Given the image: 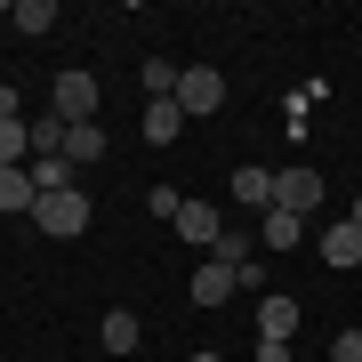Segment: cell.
<instances>
[{
    "label": "cell",
    "instance_id": "obj_1",
    "mask_svg": "<svg viewBox=\"0 0 362 362\" xmlns=\"http://www.w3.org/2000/svg\"><path fill=\"white\" fill-rule=\"evenodd\" d=\"M49 113L73 121V129H81V121H97V113H105V81H97L89 65H65V73L49 81Z\"/></svg>",
    "mask_w": 362,
    "mask_h": 362
},
{
    "label": "cell",
    "instance_id": "obj_2",
    "mask_svg": "<svg viewBox=\"0 0 362 362\" xmlns=\"http://www.w3.org/2000/svg\"><path fill=\"white\" fill-rule=\"evenodd\" d=\"M33 218H40V233H49V242H73V233H89V218H97V209H89V194L73 185V194L33 202Z\"/></svg>",
    "mask_w": 362,
    "mask_h": 362
},
{
    "label": "cell",
    "instance_id": "obj_3",
    "mask_svg": "<svg viewBox=\"0 0 362 362\" xmlns=\"http://www.w3.org/2000/svg\"><path fill=\"white\" fill-rule=\"evenodd\" d=\"M274 209H290V218H314V209H322V169H306V161L274 169Z\"/></svg>",
    "mask_w": 362,
    "mask_h": 362
},
{
    "label": "cell",
    "instance_id": "obj_4",
    "mask_svg": "<svg viewBox=\"0 0 362 362\" xmlns=\"http://www.w3.org/2000/svg\"><path fill=\"white\" fill-rule=\"evenodd\" d=\"M218 105H226V73H218V65H185V73H177V113H185V121L218 113Z\"/></svg>",
    "mask_w": 362,
    "mask_h": 362
},
{
    "label": "cell",
    "instance_id": "obj_5",
    "mask_svg": "<svg viewBox=\"0 0 362 362\" xmlns=\"http://www.w3.org/2000/svg\"><path fill=\"white\" fill-rule=\"evenodd\" d=\"M314 250H322V266L354 274V266H362V218H330V226H322V242H314Z\"/></svg>",
    "mask_w": 362,
    "mask_h": 362
},
{
    "label": "cell",
    "instance_id": "obj_6",
    "mask_svg": "<svg viewBox=\"0 0 362 362\" xmlns=\"http://www.w3.org/2000/svg\"><path fill=\"white\" fill-rule=\"evenodd\" d=\"M185 290H194V306H226V298L242 290V274H233V266H218V258H202V266H194V282H185Z\"/></svg>",
    "mask_w": 362,
    "mask_h": 362
},
{
    "label": "cell",
    "instance_id": "obj_7",
    "mask_svg": "<svg viewBox=\"0 0 362 362\" xmlns=\"http://www.w3.org/2000/svg\"><path fill=\"white\" fill-rule=\"evenodd\" d=\"M25 177H33V202H49V194H73V177H81V169H73L65 153H33Z\"/></svg>",
    "mask_w": 362,
    "mask_h": 362
},
{
    "label": "cell",
    "instance_id": "obj_8",
    "mask_svg": "<svg viewBox=\"0 0 362 362\" xmlns=\"http://www.w3.org/2000/svg\"><path fill=\"white\" fill-rule=\"evenodd\" d=\"M258 338H298V298L258 290Z\"/></svg>",
    "mask_w": 362,
    "mask_h": 362
},
{
    "label": "cell",
    "instance_id": "obj_9",
    "mask_svg": "<svg viewBox=\"0 0 362 362\" xmlns=\"http://www.w3.org/2000/svg\"><path fill=\"white\" fill-rule=\"evenodd\" d=\"M233 202H242V209H258V218H266V209H274V169L242 161V169H233Z\"/></svg>",
    "mask_w": 362,
    "mask_h": 362
},
{
    "label": "cell",
    "instance_id": "obj_10",
    "mask_svg": "<svg viewBox=\"0 0 362 362\" xmlns=\"http://www.w3.org/2000/svg\"><path fill=\"white\" fill-rule=\"evenodd\" d=\"M177 233H185V242H194V250H218L226 218H218V209H209V202H185V209H177Z\"/></svg>",
    "mask_w": 362,
    "mask_h": 362
},
{
    "label": "cell",
    "instance_id": "obj_11",
    "mask_svg": "<svg viewBox=\"0 0 362 362\" xmlns=\"http://www.w3.org/2000/svg\"><path fill=\"white\" fill-rule=\"evenodd\" d=\"M97 338H105V354H137V346H145V322H137L129 306H113V314H105V330H97Z\"/></svg>",
    "mask_w": 362,
    "mask_h": 362
},
{
    "label": "cell",
    "instance_id": "obj_12",
    "mask_svg": "<svg viewBox=\"0 0 362 362\" xmlns=\"http://www.w3.org/2000/svg\"><path fill=\"white\" fill-rule=\"evenodd\" d=\"M298 233H306V218H290V209H266V218H258V250H298Z\"/></svg>",
    "mask_w": 362,
    "mask_h": 362
},
{
    "label": "cell",
    "instance_id": "obj_13",
    "mask_svg": "<svg viewBox=\"0 0 362 362\" xmlns=\"http://www.w3.org/2000/svg\"><path fill=\"white\" fill-rule=\"evenodd\" d=\"M185 129V113H177V97H161V105H145V145H177Z\"/></svg>",
    "mask_w": 362,
    "mask_h": 362
},
{
    "label": "cell",
    "instance_id": "obj_14",
    "mask_svg": "<svg viewBox=\"0 0 362 362\" xmlns=\"http://www.w3.org/2000/svg\"><path fill=\"white\" fill-rule=\"evenodd\" d=\"M250 250H258V226H226V233H218V250H209V258L242 274V266H250Z\"/></svg>",
    "mask_w": 362,
    "mask_h": 362
},
{
    "label": "cell",
    "instance_id": "obj_15",
    "mask_svg": "<svg viewBox=\"0 0 362 362\" xmlns=\"http://www.w3.org/2000/svg\"><path fill=\"white\" fill-rule=\"evenodd\" d=\"M65 161H73V169H89V161H105V121H81V129L65 137Z\"/></svg>",
    "mask_w": 362,
    "mask_h": 362
},
{
    "label": "cell",
    "instance_id": "obj_16",
    "mask_svg": "<svg viewBox=\"0 0 362 362\" xmlns=\"http://www.w3.org/2000/svg\"><path fill=\"white\" fill-rule=\"evenodd\" d=\"M25 129H33V153H65V137H73V121H57L49 105H40V113L25 121Z\"/></svg>",
    "mask_w": 362,
    "mask_h": 362
},
{
    "label": "cell",
    "instance_id": "obj_17",
    "mask_svg": "<svg viewBox=\"0 0 362 362\" xmlns=\"http://www.w3.org/2000/svg\"><path fill=\"white\" fill-rule=\"evenodd\" d=\"M8 25H16V33H33V40H40V33H57V0H16Z\"/></svg>",
    "mask_w": 362,
    "mask_h": 362
},
{
    "label": "cell",
    "instance_id": "obj_18",
    "mask_svg": "<svg viewBox=\"0 0 362 362\" xmlns=\"http://www.w3.org/2000/svg\"><path fill=\"white\" fill-rule=\"evenodd\" d=\"M0 161H8V169H33V129H25V121H0Z\"/></svg>",
    "mask_w": 362,
    "mask_h": 362
},
{
    "label": "cell",
    "instance_id": "obj_19",
    "mask_svg": "<svg viewBox=\"0 0 362 362\" xmlns=\"http://www.w3.org/2000/svg\"><path fill=\"white\" fill-rule=\"evenodd\" d=\"M137 81H145V105L177 97V73H169V57H145V65H137Z\"/></svg>",
    "mask_w": 362,
    "mask_h": 362
},
{
    "label": "cell",
    "instance_id": "obj_20",
    "mask_svg": "<svg viewBox=\"0 0 362 362\" xmlns=\"http://www.w3.org/2000/svg\"><path fill=\"white\" fill-rule=\"evenodd\" d=\"M0 209H25V218H33V177L8 169V161H0Z\"/></svg>",
    "mask_w": 362,
    "mask_h": 362
},
{
    "label": "cell",
    "instance_id": "obj_21",
    "mask_svg": "<svg viewBox=\"0 0 362 362\" xmlns=\"http://www.w3.org/2000/svg\"><path fill=\"white\" fill-rule=\"evenodd\" d=\"M145 202H153V218H169V226H177V209H185V194H169V185H153Z\"/></svg>",
    "mask_w": 362,
    "mask_h": 362
},
{
    "label": "cell",
    "instance_id": "obj_22",
    "mask_svg": "<svg viewBox=\"0 0 362 362\" xmlns=\"http://www.w3.org/2000/svg\"><path fill=\"white\" fill-rule=\"evenodd\" d=\"M250 362H298V354H290V338H258V346H250Z\"/></svg>",
    "mask_w": 362,
    "mask_h": 362
},
{
    "label": "cell",
    "instance_id": "obj_23",
    "mask_svg": "<svg viewBox=\"0 0 362 362\" xmlns=\"http://www.w3.org/2000/svg\"><path fill=\"white\" fill-rule=\"evenodd\" d=\"M330 362H362V330H338L330 338Z\"/></svg>",
    "mask_w": 362,
    "mask_h": 362
},
{
    "label": "cell",
    "instance_id": "obj_24",
    "mask_svg": "<svg viewBox=\"0 0 362 362\" xmlns=\"http://www.w3.org/2000/svg\"><path fill=\"white\" fill-rule=\"evenodd\" d=\"M0 121H25V89H0Z\"/></svg>",
    "mask_w": 362,
    "mask_h": 362
},
{
    "label": "cell",
    "instance_id": "obj_25",
    "mask_svg": "<svg viewBox=\"0 0 362 362\" xmlns=\"http://www.w3.org/2000/svg\"><path fill=\"white\" fill-rule=\"evenodd\" d=\"M185 362H226V354H218V346H202V354H185Z\"/></svg>",
    "mask_w": 362,
    "mask_h": 362
},
{
    "label": "cell",
    "instance_id": "obj_26",
    "mask_svg": "<svg viewBox=\"0 0 362 362\" xmlns=\"http://www.w3.org/2000/svg\"><path fill=\"white\" fill-rule=\"evenodd\" d=\"M322 362H330V354H322Z\"/></svg>",
    "mask_w": 362,
    "mask_h": 362
}]
</instances>
